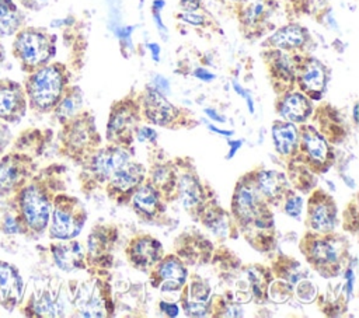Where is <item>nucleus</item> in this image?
I'll return each instance as SVG.
<instances>
[{"instance_id": "nucleus-1", "label": "nucleus", "mask_w": 359, "mask_h": 318, "mask_svg": "<svg viewBox=\"0 0 359 318\" xmlns=\"http://www.w3.org/2000/svg\"><path fill=\"white\" fill-rule=\"evenodd\" d=\"M55 196L50 168H45L39 174H34L22 188L3 200L4 207L14 216L20 234L27 238H36L43 234L49 224Z\"/></svg>"}, {"instance_id": "nucleus-2", "label": "nucleus", "mask_w": 359, "mask_h": 318, "mask_svg": "<svg viewBox=\"0 0 359 318\" xmlns=\"http://www.w3.org/2000/svg\"><path fill=\"white\" fill-rule=\"evenodd\" d=\"M39 129L22 130L0 157V198L6 199L22 188L35 174V157L43 146Z\"/></svg>"}, {"instance_id": "nucleus-3", "label": "nucleus", "mask_w": 359, "mask_h": 318, "mask_svg": "<svg viewBox=\"0 0 359 318\" xmlns=\"http://www.w3.org/2000/svg\"><path fill=\"white\" fill-rule=\"evenodd\" d=\"M67 71L62 63H48L32 73H28L22 81L28 108L46 113L53 111L66 91Z\"/></svg>"}, {"instance_id": "nucleus-4", "label": "nucleus", "mask_w": 359, "mask_h": 318, "mask_svg": "<svg viewBox=\"0 0 359 318\" xmlns=\"http://www.w3.org/2000/svg\"><path fill=\"white\" fill-rule=\"evenodd\" d=\"M55 53L56 38L43 28L24 25L13 35L11 55L25 74L50 63Z\"/></svg>"}, {"instance_id": "nucleus-5", "label": "nucleus", "mask_w": 359, "mask_h": 318, "mask_svg": "<svg viewBox=\"0 0 359 318\" xmlns=\"http://www.w3.org/2000/svg\"><path fill=\"white\" fill-rule=\"evenodd\" d=\"M86 213L80 202L66 195H56L49 217V237L67 241L74 238L83 228Z\"/></svg>"}, {"instance_id": "nucleus-6", "label": "nucleus", "mask_w": 359, "mask_h": 318, "mask_svg": "<svg viewBox=\"0 0 359 318\" xmlns=\"http://www.w3.org/2000/svg\"><path fill=\"white\" fill-rule=\"evenodd\" d=\"M28 109L24 87L10 77L0 78V119L8 125L20 123Z\"/></svg>"}, {"instance_id": "nucleus-7", "label": "nucleus", "mask_w": 359, "mask_h": 318, "mask_svg": "<svg viewBox=\"0 0 359 318\" xmlns=\"http://www.w3.org/2000/svg\"><path fill=\"white\" fill-rule=\"evenodd\" d=\"M25 297V282L20 269L0 259V307L7 312L15 311Z\"/></svg>"}, {"instance_id": "nucleus-8", "label": "nucleus", "mask_w": 359, "mask_h": 318, "mask_svg": "<svg viewBox=\"0 0 359 318\" xmlns=\"http://www.w3.org/2000/svg\"><path fill=\"white\" fill-rule=\"evenodd\" d=\"M17 310L25 317H63L66 315V301L59 293L42 289L32 291L28 298L24 297Z\"/></svg>"}, {"instance_id": "nucleus-9", "label": "nucleus", "mask_w": 359, "mask_h": 318, "mask_svg": "<svg viewBox=\"0 0 359 318\" xmlns=\"http://www.w3.org/2000/svg\"><path fill=\"white\" fill-rule=\"evenodd\" d=\"M50 254L56 266L65 272L74 270L83 265V248L79 242L67 240L50 245Z\"/></svg>"}, {"instance_id": "nucleus-10", "label": "nucleus", "mask_w": 359, "mask_h": 318, "mask_svg": "<svg viewBox=\"0 0 359 318\" xmlns=\"http://www.w3.org/2000/svg\"><path fill=\"white\" fill-rule=\"evenodd\" d=\"M143 105L146 116L157 125H165L175 116V108L161 95L158 90H149L144 95Z\"/></svg>"}, {"instance_id": "nucleus-11", "label": "nucleus", "mask_w": 359, "mask_h": 318, "mask_svg": "<svg viewBox=\"0 0 359 318\" xmlns=\"http://www.w3.org/2000/svg\"><path fill=\"white\" fill-rule=\"evenodd\" d=\"M25 24V14L14 0H0V38L13 36Z\"/></svg>"}, {"instance_id": "nucleus-12", "label": "nucleus", "mask_w": 359, "mask_h": 318, "mask_svg": "<svg viewBox=\"0 0 359 318\" xmlns=\"http://www.w3.org/2000/svg\"><path fill=\"white\" fill-rule=\"evenodd\" d=\"M234 207L243 220L250 221L252 219H257V223L262 221L259 216V198L251 186L243 185L238 188L234 196Z\"/></svg>"}, {"instance_id": "nucleus-13", "label": "nucleus", "mask_w": 359, "mask_h": 318, "mask_svg": "<svg viewBox=\"0 0 359 318\" xmlns=\"http://www.w3.org/2000/svg\"><path fill=\"white\" fill-rule=\"evenodd\" d=\"M129 161V155L125 150L114 147L100 151L93 163L94 171L101 177H111L114 171Z\"/></svg>"}, {"instance_id": "nucleus-14", "label": "nucleus", "mask_w": 359, "mask_h": 318, "mask_svg": "<svg viewBox=\"0 0 359 318\" xmlns=\"http://www.w3.org/2000/svg\"><path fill=\"white\" fill-rule=\"evenodd\" d=\"M325 81H327V76H325L324 66L320 62H317L314 59H310L303 66V70H302V74H300L302 87L306 91L311 92L313 95L316 94L318 97V94L325 87Z\"/></svg>"}, {"instance_id": "nucleus-15", "label": "nucleus", "mask_w": 359, "mask_h": 318, "mask_svg": "<svg viewBox=\"0 0 359 318\" xmlns=\"http://www.w3.org/2000/svg\"><path fill=\"white\" fill-rule=\"evenodd\" d=\"M311 111V106L306 97L302 94H289L282 105H280V113L285 119L293 120V122H302L304 120Z\"/></svg>"}, {"instance_id": "nucleus-16", "label": "nucleus", "mask_w": 359, "mask_h": 318, "mask_svg": "<svg viewBox=\"0 0 359 318\" xmlns=\"http://www.w3.org/2000/svg\"><path fill=\"white\" fill-rule=\"evenodd\" d=\"M306 41V32L302 27L299 25H286L283 28H280L279 31H276L269 42L280 49H292V48H297L300 45H303Z\"/></svg>"}, {"instance_id": "nucleus-17", "label": "nucleus", "mask_w": 359, "mask_h": 318, "mask_svg": "<svg viewBox=\"0 0 359 318\" xmlns=\"http://www.w3.org/2000/svg\"><path fill=\"white\" fill-rule=\"evenodd\" d=\"M158 273L163 282L161 284L163 290H178L187 277V272L184 266L175 259L165 261L161 265Z\"/></svg>"}, {"instance_id": "nucleus-18", "label": "nucleus", "mask_w": 359, "mask_h": 318, "mask_svg": "<svg viewBox=\"0 0 359 318\" xmlns=\"http://www.w3.org/2000/svg\"><path fill=\"white\" fill-rule=\"evenodd\" d=\"M142 179V170L137 164H130L129 161L119 167L111 174V182L115 188L126 191L133 188Z\"/></svg>"}, {"instance_id": "nucleus-19", "label": "nucleus", "mask_w": 359, "mask_h": 318, "mask_svg": "<svg viewBox=\"0 0 359 318\" xmlns=\"http://www.w3.org/2000/svg\"><path fill=\"white\" fill-rule=\"evenodd\" d=\"M80 105H81L80 91L77 88H70V90L65 91L60 101L53 108L55 116L57 118L59 122L65 123V122L70 120L72 116H74V113L79 111Z\"/></svg>"}, {"instance_id": "nucleus-20", "label": "nucleus", "mask_w": 359, "mask_h": 318, "mask_svg": "<svg viewBox=\"0 0 359 318\" xmlns=\"http://www.w3.org/2000/svg\"><path fill=\"white\" fill-rule=\"evenodd\" d=\"M160 245L151 238H140L132 248V259L140 266H149L158 258Z\"/></svg>"}, {"instance_id": "nucleus-21", "label": "nucleus", "mask_w": 359, "mask_h": 318, "mask_svg": "<svg viewBox=\"0 0 359 318\" xmlns=\"http://www.w3.org/2000/svg\"><path fill=\"white\" fill-rule=\"evenodd\" d=\"M258 186L265 196L276 199L286 188V179L276 171H262L258 175Z\"/></svg>"}, {"instance_id": "nucleus-22", "label": "nucleus", "mask_w": 359, "mask_h": 318, "mask_svg": "<svg viewBox=\"0 0 359 318\" xmlns=\"http://www.w3.org/2000/svg\"><path fill=\"white\" fill-rule=\"evenodd\" d=\"M303 141H304L306 151L313 161L321 164L327 160L328 146H327L325 140L317 132H314L311 127H307V130L304 132Z\"/></svg>"}, {"instance_id": "nucleus-23", "label": "nucleus", "mask_w": 359, "mask_h": 318, "mask_svg": "<svg viewBox=\"0 0 359 318\" xmlns=\"http://www.w3.org/2000/svg\"><path fill=\"white\" fill-rule=\"evenodd\" d=\"M133 125L132 113L128 109L116 111L108 125V137L114 140H122L130 134V127Z\"/></svg>"}, {"instance_id": "nucleus-24", "label": "nucleus", "mask_w": 359, "mask_h": 318, "mask_svg": "<svg viewBox=\"0 0 359 318\" xmlns=\"http://www.w3.org/2000/svg\"><path fill=\"white\" fill-rule=\"evenodd\" d=\"M335 224V210L330 202H320L311 210V226L317 231H328Z\"/></svg>"}, {"instance_id": "nucleus-25", "label": "nucleus", "mask_w": 359, "mask_h": 318, "mask_svg": "<svg viewBox=\"0 0 359 318\" xmlns=\"http://www.w3.org/2000/svg\"><path fill=\"white\" fill-rule=\"evenodd\" d=\"M273 140L276 144V148L282 154H289L297 140L296 127L292 123H278L273 126Z\"/></svg>"}, {"instance_id": "nucleus-26", "label": "nucleus", "mask_w": 359, "mask_h": 318, "mask_svg": "<svg viewBox=\"0 0 359 318\" xmlns=\"http://www.w3.org/2000/svg\"><path fill=\"white\" fill-rule=\"evenodd\" d=\"M180 195L182 199V203L187 209L195 207L201 199H202V192L199 188V184L196 179L191 175H184L180 181Z\"/></svg>"}, {"instance_id": "nucleus-27", "label": "nucleus", "mask_w": 359, "mask_h": 318, "mask_svg": "<svg viewBox=\"0 0 359 318\" xmlns=\"http://www.w3.org/2000/svg\"><path fill=\"white\" fill-rule=\"evenodd\" d=\"M133 205L142 213L153 214L156 212V207H157L156 191L150 185L139 188L137 192L133 196Z\"/></svg>"}, {"instance_id": "nucleus-28", "label": "nucleus", "mask_w": 359, "mask_h": 318, "mask_svg": "<svg viewBox=\"0 0 359 318\" xmlns=\"http://www.w3.org/2000/svg\"><path fill=\"white\" fill-rule=\"evenodd\" d=\"M77 307L81 317H101L104 315L102 300L95 296V291H90L88 294L77 296Z\"/></svg>"}, {"instance_id": "nucleus-29", "label": "nucleus", "mask_w": 359, "mask_h": 318, "mask_svg": "<svg viewBox=\"0 0 359 318\" xmlns=\"http://www.w3.org/2000/svg\"><path fill=\"white\" fill-rule=\"evenodd\" d=\"M311 255L316 259V262H318L321 265H330L337 261V251L334 249L332 245H330L328 242H324V241L314 242V245L311 248Z\"/></svg>"}, {"instance_id": "nucleus-30", "label": "nucleus", "mask_w": 359, "mask_h": 318, "mask_svg": "<svg viewBox=\"0 0 359 318\" xmlns=\"http://www.w3.org/2000/svg\"><path fill=\"white\" fill-rule=\"evenodd\" d=\"M0 233L7 234V235L20 234V230H18L14 216L6 207H4V212L0 213Z\"/></svg>"}, {"instance_id": "nucleus-31", "label": "nucleus", "mask_w": 359, "mask_h": 318, "mask_svg": "<svg viewBox=\"0 0 359 318\" xmlns=\"http://www.w3.org/2000/svg\"><path fill=\"white\" fill-rule=\"evenodd\" d=\"M13 141V133L8 123L0 119V155L10 147Z\"/></svg>"}, {"instance_id": "nucleus-32", "label": "nucleus", "mask_w": 359, "mask_h": 318, "mask_svg": "<svg viewBox=\"0 0 359 318\" xmlns=\"http://www.w3.org/2000/svg\"><path fill=\"white\" fill-rule=\"evenodd\" d=\"M297 294L302 298V301H307L309 303L316 296V287L310 282L303 280V282H300V284L297 287Z\"/></svg>"}, {"instance_id": "nucleus-33", "label": "nucleus", "mask_w": 359, "mask_h": 318, "mask_svg": "<svg viewBox=\"0 0 359 318\" xmlns=\"http://www.w3.org/2000/svg\"><path fill=\"white\" fill-rule=\"evenodd\" d=\"M302 206H303V200L299 198V196H293L290 198L287 202H286V206H285V210L289 216L292 217H297L302 212Z\"/></svg>"}, {"instance_id": "nucleus-34", "label": "nucleus", "mask_w": 359, "mask_h": 318, "mask_svg": "<svg viewBox=\"0 0 359 318\" xmlns=\"http://www.w3.org/2000/svg\"><path fill=\"white\" fill-rule=\"evenodd\" d=\"M209 290L206 286H203L202 283H195L191 289V297L192 301H199V303H206Z\"/></svg>"}, {"instance_id": "nucleus-35", "label": "nucleus", "mask_w": 359, "mask_h": 318, "mask_svg": "<svg viewBox=\"0 0 359 318\" xmlns=\"http://www.w3.org/2000/svg\"><path fill=\"white\" fill-rule=\"evenodd\" d=\"M248 273H250V282H251V284H252V289H254L255 296L261 297L262 293L265 291V284H264V283H259V279H261L259 272L251 269Z\"/></svg>"}, {"instance_id": "nucleus-36", "label": "nucleus", "mask_w": 359, "mask_h": 318, "mask_svg": "<svg viewBox=\"0 0 359 318\" xmlns=\"http://www.w3.org/2000/svg\"><path fill=\"white\" fill-rule=\"evenodd\" d=\"M46 0H17V3L20 6H22L27 10H32V11H38L41 10V7L43 6Z\"/></svg>"}, {"instance_id": "nucleus-37", "label": "nucleus", "mask_w": 359, "mask_h": 318, "mask_svg": "<svg viewBox=\"0 0 359 318\" xmlns=\"http://www.w3.org/2000/svg\"><path fill=\"white\" fill-rule=\"evenodd\" d=\"M137 139H139L140 141H144V140L153 141V140H156V132H154L153 129L143 127V129H140V130L137 132Z\"/></svg>"}, {"instance_id": "nucleus-38", "label": "nucleus", "mask_w": 359, "mask_h": 318, "mask_svg": "<svg viewBox=\"0 0 359 318\" xmlns=\"http://www.w3.org/2000/svg\"><path fill=\"white\" fill-rule=\"evenodd\" d=\"M180 18H182L184 21L189 22V24H194V25H199L203 22V18L201 15H195L192 14V11H187L185 14H181Z\"/></svg>"}, {"instance_id": "nucleus-39", "label": "nucleus", "mask_w": 359, "mask_h": 318, "mask_svg": "<svg viewBox=\"0 0 359 318\" xmlns=\"http://www.w3.org/2000/svg\"><path fill=\"white\" fill-rule=\"evenodd\" d=\"M160 307H161V310H163L167 315H170V317H175V315L178 314V307H177L175 304L161 303V304H160Z\"/></svg>"}, {"instance_id": "nucleus-40", "label": "nucleus", "mask_w": 359, "mask_h": 318, "mask_svg": "<svg viewBox=\"0 0 359 318\" xmlns=\"http://www.w3.org/2000/svg\"><path fill=\"white\" fill-rule=\"evenodd\" d=\"M195 76H196L198 78H201V80H205V81H210V80L215 78V76H213L212 73L206 71L205 69H196V70H195Z\"/></svg>"}, {"instance_id": "nucleus-41", "label": "nucleus", "mask_w": 359, "mask_h": 318, "mask_svg": "<svg viewBox=\"0 0 359 318\" xmlns=\"http://www.w3.org/2000/svg\"><path fill=\"white\" fill-rule=\"evenodd\" d=\"M181 4L187 11H195L199 7V0H182Z\"/></svg>"}, {"instance_id": "nucleus-42", "label": "nucleus", "mask_w": 359, "mask_h": 318, "mask_svg": "<svg viewBox=\"0 0 359 318\" xmlns=\"http://www.w3.org/2000/svg\"><path fill=\"white\" fill-rule=\"evenodd\" d=\"M149 48H150V50L153 52V59L157 60V59H158V46H157L156 43H150Z\"/></svg>"}, {"instance_id": "nucleus-43", "label": "nucleus", "mask_w": 359, "mask_h": 318, "mask_svg": "<svg viewBox=\"0 0 359 318\" xmlns=\"http://www.w3.org/2000/svg\"><path fill=\"white\" fill-rule=\"evenodd\" d=\"M346 277H348V290L351 293L352 291V286H353V273H352V270H349L346 273Z\"/></svg>"}, {"instance_id": "nucleus-44", "label": "nucleus", "mask_w": 359, "mask_h": 318, "mask_svg": "<svg viewBox=\"0 0 359 318\" xmlns=\"http://www.w3.org/2000/svg\"><path fill=\"white\" fill-rule=\"evenodd\" d=\"M4 60H6V48H4L3 42H1V38H0V64H1Z\"/></svg>"}, {"instance_id": "nucleus-45", "label": "nucleus", "mask_w": 359, "mask_h": 318, "mask_svg": "<svg viewBox=\"0 0 359 318\" xmlns=\"http://www.w3.org/2000/svg\"><path fill=\"white\" fill-rule=\"evenodd\" d=\"M206 113H208L210 118H215V119H216V120H219V122H224V120H223V118H222V116H219V115H217L215 111H212V109H206Z\"/></svg>"}, {"instance_id": "nucleus-46", "label": "nucleus", "mask_w": 359, "mask_h": 318, "mask_svg": "<svg viewBox=\"0 0 359 318\" xmlns=\"http://www.w3.org/2000/svg\"><path fill=\"white\" fill-rule=\"evenodd\" d=\"M240 144H241V141H231L230 143V146H231V150H230V153H229V157H231L233 154H234V151L240 147Z\"/></svg>"}, {"instance_id": "nucleus-47", "label": "nucleus", "mask_w": 359, "mask_h": 318, "mask_svg": "<svg viewBox=\"0 0 359 318\" xmlns=\"http://www.w3.org/2000/svg\"><path fill=\"white\" fill-rule=\"evenodd\" d=\"M209 127H210L213 132H217L219 134H224V136H230V134L233 133V132H230V130H220V129H217V127H215V126H212V125H210Z\"/></svg>"}, {"instance_id": "nucleus-48", "label": "nucleus", "mask_w": 359, "mask_h": 318, "mask_svg": "<svg viewBox=\"0 0 359 318\" xmlns=\"http://www.w3.org/2000/svg\"><path fill=\"white\" fill-rule=\"evenodd\" d=\"M353 118H355V122H358V105H355L353 108Z\"/></svg>"}]
</instances>
